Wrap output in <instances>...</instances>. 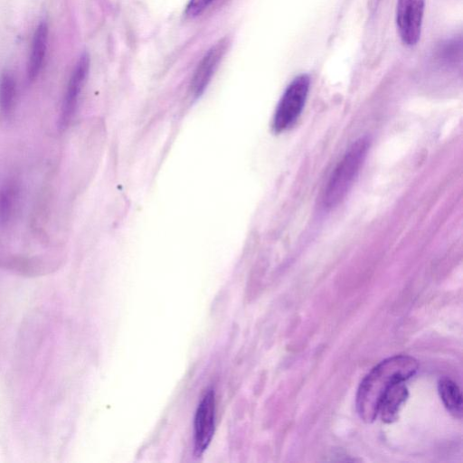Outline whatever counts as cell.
<instances>
[{"mask_svg": "<svg viewBox=\"0 0 463 463\" xmlns=\"http://www.w3.org/2000/svg\"><path fill=\"white\" fill-rule=\"evenodd\" d=\"M418 368L417 360L404 354L389 357L375 365L361 382L357 391L356 409L360 418L368 423L373 421L386 391L393 383L412 377Z\"/></svg>", "mask_w": 463, "mask_h": 463, "instance_id": "6da1fadb", "label": "cell"}, {"mask_svg": "<svg viewBox=\"0 0 463 463\" xmlns=\"http://www.w3.org/2000/svg\"><path fill=\"white\" fill-rule=\"evenodd\" d=\"M370 148V139L361 137L343 155L333 170L323 192L325 208L332 209L345 198L357 177Z\"/></svg>", "mask_w": 463, "mask_h": 463, "instance_id": "7a4b0ae2", "label": "cell"}, {"mask_svg": "<svg viewBox=\"0 0 463 463\" xmlns=\"http://www.w3.org/2000/svg\"><path fill=\"white\" fill-rule=\"evenodd\" d=\"M310 86L307 74L294 78L283 92L272 118V129L281 133L291 128L304 109Z\"/></svg>", "mask_w": 463, "mask_h": 463, "instance_id": "3957f363", "label": "cell"}, {"mask_svg": "<svg viewBox=\"0 0 463 463\" xmlns=\"http://www.w3.org/2000/svg\"><path fill=\"white\" fill-rule=\"evenodd\" d=\"M424 6L425 0L397 1V31L405 45H415L420 37Z\"/></svg>", "mask_w": 463, "mask_h": 463, "instance_id": "277c9868", "label": "cell"}, {"mask_svg": "<svg viewBox=\"0 0 463 463\" xmlns=\"http://www.w3.org/2000/svg\"><path fill=\"white\" fill-rule=\"evenodd\" d=\"M90 69V58L87 53H83L78 60L74 70L69 79L66 91L64 93L58 126L61 130H64L71 122L76 112L79 98Z\"/></svg>", "mask_w": 463, "mask_h": 463, "instance_id": "5b68a950", "label": "cell"}, {"mask_svg": "<svg viewBox=\"0 0 463 463\" xmlns=\"http://www.w3.org/2000/svg\"><path fill=\"white\" fill-rule=\"evenodd\" d=\"M215 396L208 390L203 396L195 411L194 421V452L200 457L207 449L214 433Z\"/></svg>", "mask_w": 463, "mask_h": 463, "instance_id": "8992f818", "label": "cell"}, {"mask_svg": "<svg viewBox=\"0 0 463 463\" xmlns=\"http://www.w3.org/2000/svg\"><path fill=\"white\" fill-rule=\"evenodd\" d=\"M224 52L223 43L213 46L198 64L191 82L194 96H200L209 84Z\"/></svg>", "mask_w": 463, "mask_h": 463, "instance_id": "52a82bcc", "label": "cell"}, {"mask_svg": "<svg viewBox=\"0 0 463 463\" xmlns=\"http://www.w3.org/2000/svg\"><path fill=\"white\" fill-rule=\"evenodd\" d=\"M48 41V25L42 22L33 33L31 52L27 62L26 77L28 81L35 80L43 68Z\"/></svg>", "mask_w": 463, "mask_h": 463, "instance_id": "ba28073f", "label": "cell"}, {"mask_svg": "<svg viewBox=\"0 0 463 463\" xmlns=\"http://www.w3.org/2000/svg\"><path fill=\"white\" fill-rule=\"evenodd\" d=\"M409 392L403 382L393 383L383 394L378 407V415L383 421L392 423L397 420L402 404L406 402Z\"/></svg>", "mask_w": 463, "mask_h": 463, "instance_id": "9c48e42d", "label": "cell"}, {"mask_svg": "<svg viewBox=\"0 0 463 463\" xmlns=\"http://www.w3.org/2000/svg\"><path fill=\"white\" fill-rule=\"evenodd\" d=\"M20 184L8 178L0 186V227H6L14 219L19 202Z\"/></svg>", "mask_w": 463, "mask_h": 463, "instance_id": "30bf717a", "label": "cell"}, {"mask_svg": "<svg viewBox=\"0 0 463 463\" xmlns=\"http://www.w3.org/2000/svg\"><path fill=\"white\" fill-rule=\"evenodd\" d=\"M440 399L447 410L460 419L463 411L462 394L458 384L449 378H442L438 384Z\"/></svg>", "mask_w": 463, "mask_h": 463, "instance_id": "8fae6325", "label": "cell"}, {"mask_svg": "<svg viewBox=\"0 0 463 463\" xmlns=\"http://www.w3.org/2000/svg\"><path fill=\"white\" fill-rule=\"evenodd\" d=\"M16 99V81L10 71H5L0 76V113L8 118L13 114Z\"/></svg>", "mask_w": 463, "mask_h": 463, "instance_id": "7c38bea8", "label": "cell"}, {"mask_svg": "<svg viewBox=\"0 0 463 463\" xmlns=\"http://www.w3.org/2000/svg\"><path fill=\"white\" fill-rule=\"evenodd\" d=\"M214 0H189L186 6V14L194 17L201 14Z\"/></svg>", "mask_w": 463, "mask_h": 463, "instance_id": "4fadbf2b", "label": "cell"}]
</instances>
